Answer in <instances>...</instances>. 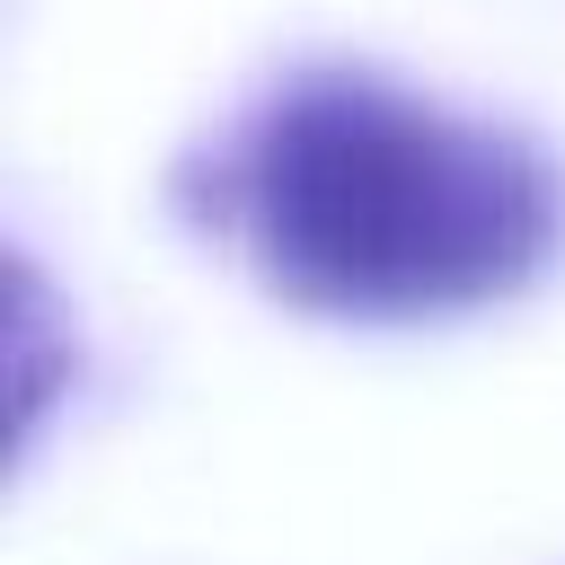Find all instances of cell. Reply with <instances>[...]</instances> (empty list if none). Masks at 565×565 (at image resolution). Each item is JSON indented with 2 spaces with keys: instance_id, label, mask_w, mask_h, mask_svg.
Wrapping results in <instances>:
<instances>
[{
  "instance_id": "cell-1",
  "label": "cell",
  "mask_w": 565,
  "mask_h": 565,
  "mask_svg": "<svg viewBox=\"0 0 565 565\" xmlns=\"http://www.w3.org/2000/svg\"><path fill=\"white\" fill-rule=\"evenodd\" d=\"M168 194L185 221L230 230L274 300L371 327L512 300L565 247V177L530 132L353 62L265 88L177 159Z\"/></svg>"
},
{
  "instance_id": "cell-2",
  "label": "cell",
  "mask_w": 565,
  "mask_h": 565,
  "mask_svg": "<svg viewBox=\"0 0 565 565\" xmlns=\"http://www.w3.org/2000/svg\"><path fill=\"white\" fill-rule=\"evenodd\" d=\"M9 353H18V441L44 424V371L53 353H71V335H53V300H44V274L18 256L9 265Z\"/></svg>"
}]
</instances>
